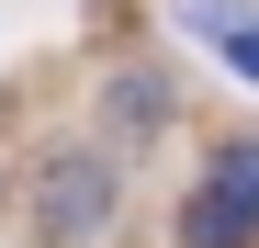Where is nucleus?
Instances as JSON below:
<instances>
[{
  "mask_svg": "<svg viewBox=\"0 0 259 248\" xmlns=\"http://www.w3.org/2000/svg\"><path fill=\"white\" fill-rule=\"evenodd\" d=\"M181 248H259V147H226L181 215Z\"/></svg>",
  "mask_w": 259,
  "mask_h": 248,
  "instance_id": "nucleus-1",
  "label": "nucleus"
},
{
  "mask_svg": "<svg viewBox=\"0 0 259 248\" xmlns=\"http://www.w3.org/2000/svg\"><path fill=\"white\" fill-rule=\"evenodd\" d=\"M102 215H113V170H102V158H68V170L34 181V226H57V237L91 248V237H102Z\"/></svg>",
  "mask_w": 259,
  "mask_h": 248,
  "instance_id": "nucleus-2",
  "label": "nucleus"
},
{
  "mask_svg": "<svg viewBox=\"0 0 259 248\" xmlns=\"http://www.w3.org/2000/svg\"><path fill=\"white\" fill-rule=\"evenodd\" d=\"M158 113H169V91H158V79H113V124H136V136H147Z\"/></svg>",
  "mask_w": 259,
  "mask_h": 248,
  "instance_id": "nucleus-3",
  "label": "nucleus"
},
{
  "mask_svg": "<svg viewBox=\"0 0 259 248\" xmlns=\"http://www.w3.org/2000/svg\"><path fill=\"white\" fill-rule=\"evenodd\" d=\"M226 68H237V79H248V91H259V23H248V34H237V46H226Z\"/></svg>",
  "mask_w": 259,
  "mask_h": 248,
  "instance_id": "nucleus-4",
  "label": "nucleus"
}]
</instances>
